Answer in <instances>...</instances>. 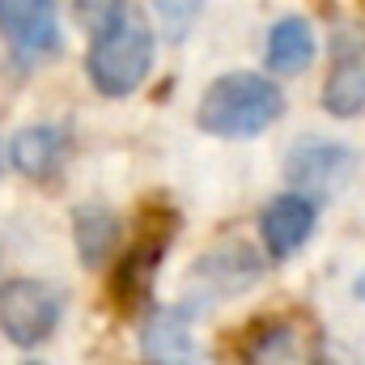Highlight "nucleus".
Listing matches in <instances>:
<instances>
[{
	"label": "nucleus",
	"instance_id": "nucleus-16",
	"mask_svg": "<svg viewBox=\"0 0 365 365\" xmlns=\"http://www.w3.org/2000/svg\"><path fill=\"white\" fill-rule=\"evenodd\" d=\"M357 297H365V272H361V280H357Z\"/></svg>",
	"mask_w": 365,
	"mask_h": 365
},
{
	"label": "nucleus",
	"instance_id": "nucleus-13",
	"mask_svg": "<svg viewBox=\"0 0 365 365\" xmlns=\"http://www.w3.org/2000/svg\"><path fill=\"white\" fill-rule=\"evenodd\" d=\"M73 238H77V255L86 268H102L110 259V251L119 247V217L106 204H81L73 212Z\"/></svg>",
	"mask_w": 365,
	"mask_h": 365
},
{
	"label": "nucleus",
	"instance_id": "nucleus-18",
	"mask_svg": "<svg viewBox=\"0 0 365 365\" xmlns=\"http://www.w3.org/2000/svg\"><path fill=\"white\" fill-rule=\"evenodd\" d=\"M26 365H38V361H26Z\"/></svg>",
	"mask_w": 365,
	"mask_h": 365
},
{
	"label": "nucleus",
	"instance_id": "nucleus-11",
	"mask_svg": "<svg viewBox=\"0 0 365 365\" xmlns=\"http://www.w3.org/2000/svg\"><path fill=\"white\" fill-rule=\"evenodd\" d=\"M9 162L17 166V175L34 182L56 179L68 162V132L56 128V123H34V128H21L9 145Z\"/></svg>",
	"mask_w": 365,
	"mask_h": 365
},
{
	"label": "nucleus",
	"instance_id": "nucleus-9",
	"mask_svg": "<svg viewBox=\"0 0 365 365\" xmlns=\"http://www.w3.org/2000/svg\"><path fill=\"white\" fill-rule=\"evenodd\" d=\"M259 272H264V264H259V255H255L247 242H225V247L208 251V255L195 264L191 284L200 289L204 302H221V297H230V293L251 289V284L259 280Z\"/></svg>",
	"mask_w": 365,
	"mask_h": 365
},
{
	"label": "nucleus",
	"instance_id": "nucleus-12",
	"mask_svg": "<svg viewBox=\"0 0 365 365\" xmlns=\"http://www.w3.org/2000/svg\"><path fill=\"white\" fill-rule=\"evenodd\" d=\"M314 30L306 17H280L272 30H268V47H264V64L280 73V77H293V73H306L314 64Z\"/></svg>",
	"mask_w": 365,
	"mask_h": 365
},
{
	"label": "nucleus",
	"instance_id": "nucleus-4",
	"mask_svg": "<svg viewBox=\"0 0 365 365\" xmlns=\"http://www.w3.org/2000/svg\"><path fill=\"white\" fill-rule=\"evenodd\" d=\"M357 170V153L340 140H323V136H306L289 149L284 158V179L293 182V191L323 200L331 191H340Z\"/></svg>",
	"mask_w": 365,
	"mask_h": 365
},
{
	"label": "nucleus",
	"instance_id": "nucleus-8",
	"mask_svg": "<svg viewBox=\"0 0 365 365\" xmlns=\"http://www.w3.org/2000/svg\"><path fill=\"white\" fill-rule=\"evenodd\" d=\"M323 110L336 119H353L365 110V43L357 34H340L331 47V68L323 81Z\"/></svg>",
	"mask_w": 365,
	"mask_h": 365
},
{
	"label": "nucleus",
	"instance_id": "nucleus-15",
	"mask_svg": "<svg viewBox=\"0 0 365 365\" xmlns=\"http://www.w3.org/2000/svg\"><path fill=\"white\" fill-rule=\"evenodd\" d=\"M149 4H153V17H158V26L166 30L170 43L187 38V30L195 26V17L204 9V0H149Z\"/></svg>",
	"mask_w": 365,
	"mask_h": 365
},
{
	"label": "nucleus",
	"instance_id": "nucleus-10",
	"mask_svg": "<svg viewBox=\"0 0 365 365\" xmlns=\"http://www.w3.org/2000/svg\"><path fill=\"white\" fill-rule=\"evenodd\" d=\"M140 353L149 365H204L191 336V310L187 306L153 310L140 327Z\"/></svg>",
	"mask_w": 365,
	"mask_h": 365
},
{
	"label": "nucleus",
	"instance_id": "nucleus-3",
	"mask_svg": "<svg viewBox=\"0 0 365 365\" xmlns=\"http://www.w3.org/2000/svg\"><path fill=\"white\" fill-rule=\"evenodd\" d=\"M64 314V297L56 284L34 276H13L0 284V331L17 349H38L56 336Z\"/></svg>",
	"mask_w": 365,
	"mask_h": 365
},
{
	"label": "nucleus",
	"instance_id": "nucleus-17",
	"mask_svg": "<svg viewBox=\"0 0 365 365\" xmlns=\"http://www.w3.org/2000/svg\"><path fill=\"white\" fill-rule=\"evenodd\" d=\"M0 170H4V158H0Z\"/></svg>",
	"mask_w": 365,
	"mask_h": 365
},
{
	"label": "nucleus",
	"instance_id": "nucleus-6",
	"mask_svg": "<svg viewBox=\"0 0 365 365\" xmlns=\"http://www.w3.org/2000/svg\"><path fill=\"white\" fill-rule=\"evenodd\" d=\"M166 251H170V225H166V221L145 225L140 238L123 251L119 268H115V276H110V293H115V302H119L123 310H136V306L149 302Z\"/></svg>",
	"mask_w": 365,
	"mask_h": 365
},
{
	"label": "nucleus",
	"instance_id": "nucleus-5",
	"mask_svg": "<svg viewBox=\"0 0 365 365\" xmlns=\"http://www.w3.org/2000/svg\"><path fill=\"white\" fill-rule=\"evenodd\" d=\"M0 38L17 60H43L60 51L56 0H0Z\"/></svg>",
	"mask_w": 365,
	"mask_h": 365
},
{
	"label": "nucleus",
	"instance_id": "nucleus-14",
	"mask_svg": "<svg viewBox=\"0 0 365 365\" xmlns=\"http://www.w3.org/2000/svg\"><path fill=\"white\" fill-rule=\"evenodd\" d=\"M247 365H302L297 336H293L289 327H272V331H264V336L251 344Z\"/></svg>",
	"mask_w": 365,
	"mask_h": 365
},
{
	"label": "nucleus",
	"instance_id": "nucleus-7",
	"mask_svg": "<svg viewBox=\"0 0 365 365\" xmlns=\"http://www.w3.org/2000/svg\"><path fill=\"white\" fill-rule=\"evenodd\" d=\"M314 221H319V200H310L302 191L276 195L272 204L259 212V238H264L268 259H293L310 242Z\"/></svg>",
	"mask_w": 365,
	"mask_h": 365
},
{
	"label": "nucleus",
	"instance_id": "nucleus-2",
	"mask_svg": "<svg viewBox=\"0 0 365 365\" xmlns=\"http://www.w3.org/2000/svg\"><path fill=\"white\" fill-rule=\"evenodd\" d=\"M280 115H284V93L264 73H225L204 90L195 106L200 132L221 140H251L268 132Z\"/></svg>",
	"mask_w": 365,
	"mask_h": 365
},
{
	"label": "nucleus",
	"instance_id": "nucleus-1",
	"mask_svg": "<svg viewBox=\"0 0 365 365\" xmlns=\"http://www.w3.org/2000/svg\"><path fill=\"white\" fill-rule=\"evenodd\" d=\"M153 73V26L128 0H110L86 51V77L102 98H128Z\"/></svg>",
	"mask_w": 365,
	"mask_h": 365
}]
</instances>
